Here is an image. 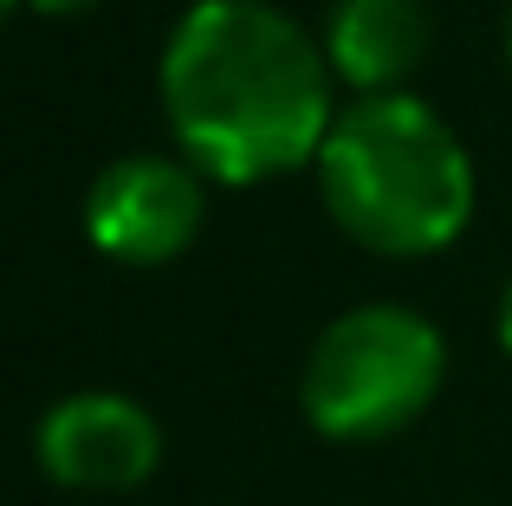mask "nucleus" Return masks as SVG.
<instances>
[{
	"instance_id": "5",
	"label": "nucleus",
	"mask_w": 512,
	"mask_h": 506,
	"mask_svg": "<svg viewBox=\"0 0 512 506\" xmlns=\"http://www.w3.org/2000/svg\"><path fill=\"white\" fill-rule=\"evenodd\" d=\"M33 461L72 494H130L163 468V429L124 390H72L39 416Z\"/></svg>"
},
{
	"instance_id": "8",
	"label": "nucleus",
	"mask_w": 512,
	"mask_h": 506,
	"mask_svg": "<svg viewBox=\"0 0 512 506\" xmlns=\"http://www.w3.org/2000/svg\"><path fill=\"white\" fill-rule=\"evenodd\" d=\"M500 344H506V357H512V279H506V292H500Z\"/></svg>"
},
{
	"instance_id": "6",
	"label": "nucleus",
	"mask_w": 512,
	"mask_h": 506,
	"mask_svg": "<svg viewBox=\"0 0 512 506\" xmlns=\"http://www.w3.org/2000/svg\"><path fill=\"white\" fill-rule=\"evenodd\" d=\"M428 13L435 0H331L325 59L338 85H350V98L409 85L428 59Z\"/></svg>"
},
{
	"instance_id": "7",
	"label": "nucleus",
	"mask_w": 512,
	"mask_h": 506,
	"mask_svg": "<svg viewBox=\"0 0 512 506\" xmlns=\"http://www.w3.org/2000/svg\"><path fill=\"white\" fill-rule=\"evenodd\" d=\"M20 13H33V20H72V13H91L98 0H13Z\"/></svg>"
},
{
	"instance_id": "4",
	"label": "nucleus",
	"mask_w": 512,
	"mask_h": 506,
	"mask_svg": "<svg viewBox=\"0 0 512 506\" xmlns=\"http://www.w3.org/2000/svg\"><path fill=\"white\" fill-rule=\"evenodd\" d=\"M208 228V176L188 156L130 150L85 189V241L117 266H169Z\"/></svg>"
},
{
	"instance_id": "1",
	"label": "nucleus",
	"mask_w": 512,
	"mask_h": 506,
	"mask_svg": "<svg viewBox=\"0 0 512 506\" xmlns=\"http://www.w3.org/2000/svg\"><path fill=\"white\" fill-rule=\"evenodd\" d=\"M338 72L273 0H195L169 26L156 98L169 137L208 182L253 189L312 169L331 137Z\"/></svg>"
},
{
	"instance_id": "3",
	"label": "nucleus",
	"mask_w": 512,
	"mask_h": 506,
	"mask_svg": "<svg viewBox=\"0 0 512 506\" xmlns=\"http://www.w3.org/2000/svg\"><path fill=\"white\" fill-rule=\"evenodd\" d=\"M448 383V338L415 305H350L318 331L299 377V409L331 442H383L428 416Z\"/></svg>"
},
{
	"instance_id": "2",
	"label": "nucleus",
	"mask_w": 512,
	"mask_h": 506,
	"mask_svg": "<svg viewBox=\"0 0 512 506\" xmlns=\"http://www.w3.org/2000/svg\"><path fill=\"white\" fill-rule=\"evenodd\" d=\"M312 176L338 234L383 260H428L454 247L480 195L467 143L409 85L338 104Z\"/></svg>"
},
{
	"instance_id": "9",
	"label": "nucleus",
	"mask_w": 512,
	"mask_h": 506,
	"mask_svg": "<svg viewBox=\"0 0 512 506\" xmlns=\"http://www.w3.org/2000/svg\"><path fill=\"white\" fill-rule=\"evenodd\" d=\"M506 65H512V13H506Z\"/></svg>"
}]
</instances>
